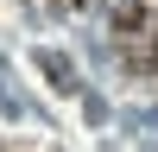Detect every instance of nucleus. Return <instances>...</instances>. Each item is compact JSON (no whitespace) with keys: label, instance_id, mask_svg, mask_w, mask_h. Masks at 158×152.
Masks as SVG:
<instances>
[{"label":"nucleus","instance_id":"nucleus-1","mask_svg":"<svg viewBox=\"0 0 158 152\" xmlns=\"http://www.w3.org/2000/svg\"><path fill=\"white\" fill-rule=\"evenodd\" d=\"M152 13L146 6H120V13H114V32H120V44H146V38H152Z\"/></svg>","mask_w":158,"mask_h":152},{"label":"nucleus","instance_id":"nucleus-2","mask_svg":"<svg viewBox=\"0 0 158 152\" xmlns=\"http://www.w3.org/2000/svg\"><path fill=\"white\" fill-rule=\"evenodd\" d=\"M38 63H44V76H51V82H57V89H76V76H70V63H63L57 51H44V57H38Z\"/></svg>","mask_w":158,"mask_h":152},{"label":"nucleus","instance_id":"nucleus-3","mask_svg":"<svg viewBox=\"0 0 158 152\" xmlns=\"http://www.w3.org/2000/svg\"><path fill=\"white\" fill-rule=\"evenodd\" d=\"M139 63H152V70H158V25H152V38H146V57H139Z\"/></svg>","mask_w":158,"mask_h":152}]
</instances>
